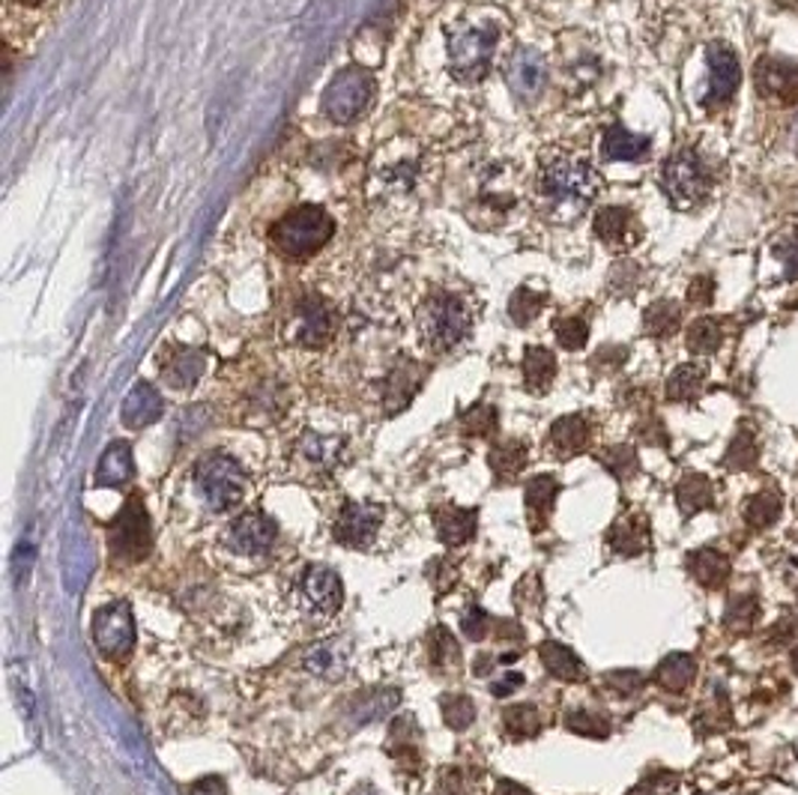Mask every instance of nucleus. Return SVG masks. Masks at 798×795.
Instances as JSON below:
<instances>
[{"label":"nucleus","mask_w":798,"mask_h":795,"mask_svg":"<svg viewBox=\"0 0 798 795\" xmlns=\"http://www.w3.org/2000/svg\"><path fill=\"white\" fill-rule=\"evenodd\" d=\"M439 712H443L446 727L455 729V733L470 729V724L476 721V703L467 694H443L439 697Z\"/></svg>","instance_id":"45"},{"label":"nucleus","mask_w":798,"mask_h":795,"mask_svg":"<svg viewBox=\"0 0 798 795\" xmlns=\"http://www.w3.org/2000/svg\"><path fill=\"white\" fill-rule=\"evenodd\" d=\"M625 356H629L625 348H601L596 353V359H592V365L596 369H619L625 362Z\"/></svg>","instance_id":"55"},{"label":"nucleus","mask_w":798,"mask_h":795,"mask_svg":"<svg viewBox=\"0 0 798 795\" xmlns=\"http://www.w3.org/2000/svg\"><path fill=\"white\" fill-rule=\"evenodd\" d=\"M679 320H682V308L673 300H658L643 312V329L653 338H670L679 329Z\"/></svg>","instance_id":"38"},{"label":"nucleus","mask_w":798,"mask_h":795,"mask_svg":"<svg viewBox=\"0 0 798 795\" xmlns=\"http://www.w3.org/2000/svg\"><path fill=\"white\" fill-rule=\"evenodd\" d=\"M756 90L763 100H772L777 105H793L798 102V67L787 60H775V57H763L753 72Z\"/></svg>","instance_id":"17"},{"label":"nucleus","mask_w":798,"mask_h":795,"mask_svg":"<svg viewBox=\"0 0 798 795\" xmlns=\"http://www.w3.org/2000/svg\"><path fill=\"white\" fill-rule=\"evenodd\" d=\"M336 236V219L324 207H296L270 227V243L287 260L315 258Z\"/></svg>","instance_id":"4"},{"label":"nucleus","mask_w":798,"mask_h":795,"mask_svg":"<svg viewBox=\"0 0 798 795\" xmlns=\"http://www.w3.org/2000/svg\"><path fill=\"white\" fill-rule=\"evenodd\" d=\"M649 147H653L649 138L634 135L625 126L613 124L605 129V138H601V156L608 162H641L649 153Z\"/></svg>","instance_id":"27"},{"label":"nucleus","mask_w":798,"mask_h":795,"mask_svg":"<svg viewBox=\"0 0 798 795\" xmlns=\"http://www.w3.org/2000/svg\"><path fill=\"white\" fill-rule=\"evenodd\" d=\"M605 685H608L610 691H617L619 697H631L646 685V676L637 670H613L605 676Z\"/></svg>","instance_id":"51"},{"label":"nucleus","mask_w":798,"mask_h":795,"mask_svg":"<svg viewBox=\"0 0 798 795\" xmlns=\"http://www.w3.org/2000/svg\"><path fill=\"white\" fill-rule=\"evenodd\" d=\"M427 662L443 676L461 670V646L446 626H434L427 634Z\"/></svg>","instance_id":"33"},{"label":"nucleus","mask_w":798,"mask_h":795,"mask_svg":"<svg viewBox=\"0 0 798 795\" xmlns=\"http://www.w3.org/2000/svg\"><path fill=\"white\" fill-rule=\"evenodd\" d=\"M598 460H601V467H605L610 476H617L619 482H625V479H631L634 472L641 470V460H637L634 446H608L601 455H598Z\"/></svg>","instance_id":"46"},{"label":"nucleus","mask_w":798,"mask_h":795,"mask_svg":"<svg viewBox=\"0 0 798 795\" xmlns=\"http://www.w3.org/2000/svg\"><path fill=\"white\" fill-rule=\"evenodd\" d=\"M165 413V401H162V395L150 386V383H136L132 386V393L126 395L124 401V410H120V419H124L126 428H132V431H141V428L153 425L159 422Z\"/></svg>","instance_id":"23"},{"label":"nucleus","mask_w":798,"mask_h":795,"mask_svg":"<svg viewBox=\"0 0 798 795\" xmlns=\"http://www.w3.org/2000/svg\"><path fill=\"white\" fill-rule=\"evenodd\" d=\"M344 440L338 437H320V434H305L300 440V458L308 460L315 470H332L341 458Z\"/></svg>","instance_id":"36"},{"label":"nucleus","mask_w":798,"mask_h":795,"mask_svg":"<svg viewBox=\"0 0 798 795\" xmlns=\"http://www.w3.org/2000/svg\"><path fill=\"white\" fill-rule=\"evenodd\" d=\"M508 87L520 100H536L548 84V60L532 45H517L503 60Z\"/></svg>","instance_id":"13"},{"label":"nucleus","mask_w":798,"mask_h":795,"mask_svg":"<svg viewBox=\"0 0 798 795\" xmlns=\"http://www.w3.org/2000/svg\"><path fill=\"white\" fill-rule=\"evenodd\" d=\"M712 503H715V491H712V482L706 476L688 472V476L679 479V484H676V505H679L682 515L691 517L697 512H706V508H712Z\"/></svg>","instance_id":"35"},{"label":"nucleus","mask_w":798,"mask_h":795,"mask_svg":"<svg viewBox=\"0 0 798 795\" xmlns=\"http://www.w3.org/2000/svg\"><path fill=\"white\" fill-rule=\"evenodd\" d=\"M553 336L560 341V348L563 350H584L586 341H589V324H586L584 317H577V314H568V317H556L553 320Z\"/></svg>","instance_id":"48"},{"label":"nucleus","mask_w":798,"mask_h":795,"mask_svg":"<svg viewBox=\"0 0 798 795\" xmlns=\"http://www.w3.org/2000/svg\"><path fill=\"white\" fill-rule=\"evenodd\" d=\"M153 536H150V517H146L144 500L129 496L120 515L114 517L108 527V550L114 560L120 562H141L150 553Z\"/></svg>","instance_id":"9"},{"label":"nucleus","mask_w":798,"mask_h":795,"mask_svg":"<svg viewBox=\"0 0 798 795\" xmlns=\"http://www.w3.org/2000/svg\"><path fill=\"white\" fill-rule=\"evenodd\" d=\"M338 329L336 308L320 296V293H303L293 300L284 320V338L293 348L320 350L327 348Z\"/></svg>","instance_id":"6"},{"label":"nucleus","mask_w":798,"mask_h":795,"mask_svg":"<svg viewBox=\"0 0 798 795\" xmlns=\"http://www.w3.org/2000/svg\"><path fill=\"white\" fill-rule=\"evenodd\" d=\"M93 643L102 658L120 664L136 650V622L126 601H114L96 610L93 617Z\"/></svg>","instance_id":"10"},{"label":"nucleus","mask_w":798,"mask_h":795,"mask_svg":"<svg viewBox=\"0 0 798 795\" xmlns=\"http://www.w3.org/2000/svg\"><path fill=\"white\" fill-rule=\"evenodd\" d=\"M601 191V177L589 165V159L574 156L568 150H544L539 159V177H536V195L544 203V210L560 222L577 219V213L596 201Z\"/></svg>","instance_id":"1"},{"label":"nucleus","mask_w":798,"mask_h":795,"mask_svg":"<svg viewBox=\"0 0 798 795\" xmlns=\"http://www.w3.org/2000/svg\"><path fill=\"white\" fill-rule=\"evenodd\" d=\"M724 341V326L715 317H700L694 324L688 326V350L694 356H708L715 353Z\"/></svg>","instance_id":"41"},{"label":"nucleus","mask_w":798,"mask_h":795,"mask_svg":"<svg viewBox=\"0 0 798 795\" xmlns=\"http://www.w3.org/2000/svg\"><path fill=\"white\" fill-rule=\"evenodd\" d=\"M608 545L619 557H641L643 550L649 548V524L637 515L622 517L610 527Z\"/></svg>","instance_id":"31"},{"label":"nucleus","mask_w":798,"mask_h":795,"mask_svg":"<svg viewBox=\"0 0 798 795\" xmlns=\"http://www.w3.org/2000/svg\"><path fill=\"white\" fill-rule=\"evenodd\" d=\"M592 227H596L598 239L608 248H613V252H629V248L641 243L643 236L634 213L622 210V207H605V210H598Z\"/></svg>","instance_id":"19"},{"label":"nucleus","mask_w":798,"mask_h":795,"mask_svg":"<svg viewBox=\"0 0 798 795\" xmlns=\"http://www.w3.org/2000/svg\"><path fill=\"white\" fill-rule=\"evenodd\" d=\"M548 305V293L536 291V288H517L508 300V317L515 326H529Z\"/></svg>","instance_id":"42"},{"label":"nucleus","mask_w":798,"mask_h":795,"mask_svg":"<svg viewBox=\"0 0 798 795\" xmlns=\"http://www.w3.org/2000/svg\"><path fill=\"white\" fill-rule=\"evenodd\" d=\"M491 626H494V619L488 617L479 605H470L467 610H463V617H461L463 634H467L470 640H476V643L491 634V631H488Z\"/></svg>","instance_id":"52"},{"label":"nucleus","mask_w":798,"mask_h":795,"mask_svg":"<svg viewBox=\"0 0 798 795\" xmlns=\"http://www.w3.org/2000/svg\"><path fill=\"white\" fill-rule=\"evenodd\" d=\"M488 464H491V472L500 484L515 482L520 472L527 470L529 464V446L524 440H503V443H494V448L488 452Z\"/></svg>","instance_id":"28"},{"label":"nucleus","mask_w":798,"mask_h":795,"mask_svg":"<svg viewBox=\"0 0 798 795\" xmlns=\"http://www.w3.org/2000/svg\"><path fill=\"white\" fill-rule=\"evenodd\" d=\"M565 727L572 729V733H577V736H586V739H608L610 736L608 717L596 715V712H586V709L568 712Z\"/></svg>","instance_id":"49"},{"label":"nucleus","mask_w":798,"mask_h":795,"mask_svg":"<svg viewBox=\"0 0 798 795\" xmlns=\"http://www.w3.org/2000/svg\"><path fill=\"white\" fill-rule=\"evenodd\" d=\"M556 493H560V482L541 472V476H532L527 482V491H524V505H527V521L532 533H541L544 524L551 521L553 503H556Z\"/></svg>","instance_id":"25"},{"label":"nucleus","mask_w":798,"mask_h":795,"mask_svg":"<svg viewBox=\"0 0 798 795\" xmlns=\"http://www.w3.org/2000/svg\"><path fill=\"white\" fill-rule=\"evenodd\" d=\"M422 156H419L413 147H404V150H398V153H383L377 159V165H374V179H377V186L386 191H392V195H407V191L416 189L419 183V174H422Z\"/></svg>","instance_id":"16"},{"label":"nucleus","mask_w":798,"mask_h":795,"mask_svg":"<svg viewBox=\"0 0 798 795\" xmlns=\"http://www.w3.org/2000/svg\"><path fill=\"white\" fill-rule=\"evenodd\" d=\"M703 383H706V371L700 369V365H679V369L667 377V398L676 404H685V401H694L703 389Z\"/></svg>","instance_id":"39"},{"label":"nucleus","mask_w":798,"mask_h":795,"mask_svg":"<svg viewBox=\"0 0 798 795\" xmlns=\"http://www.w3.org/2000/svg\"><path fill=\"white\" fill-rule=\"evenodd\" d=\"M437 795H472V778L463 769H443L437 778Z\"/></svg>","instance_id":"50"},{"label":"nucleus","mask_w":798,"mask_h":795,"mask_svg":"<svg viewBox=\"0 0 798 795\" xmlns=\"http://www.w3.org/2000/svg\"><path fill=\"white\" fill-rule=\"evenodd\" d=\"M793 670L798 673V646H796V650H793Z\"/></svg>","instance_id":"58"},{"label":"nucleus","mask_w":798,"mask_h":795,"mask_svg":"<svg viewBox=\"0 0 798 795\" xmlns=\"http://www.w3.org/2000/svg\"><path fill=\"white\" fill-rule=\"evenodd\" d=\"M437 538L446 548H461L476 536L479 527V512L476 508H458V505H439L431 512Z\"/></svg>","instance_id":"21"},{"label":"nucleus","mask_w":798,"mask_h":795,"mask_svg":"<svg viewBox=\"0 0 798 795\" xmlns=\"http://www.w3.org/2000/svg\"><path fill=\"white\" fill-rule=\"evenodd\" d=\"M416 326L422 344L431 353H449L470 336L472 308L463 303L461 293L437 288L419 305Z\"/></svg>","instance_id":"3"},{"label":"nucleus","mask_w":798,"mask_h":795,"mask_svg":"<svg viewBox=\"0 0 798 795\" xmlns=\"http://www.w3.org/2000/svg\"><path fill=\"white\" fill-rule=\"evenodd\" d=\"M661 179L670 203L676 210H685V213L697 210L712 191V174H708L706 162L691 147H682L667 159Z\"/></svg>","instance_id":"7"},{"label":"nucleus","mask_w":798,"mask_h":795,"mask_svg":"<svg viewBox=\"0 0 798 795\" xmlns=\"http://www.w3.org/2000/svg\"><path fill=\"white\" fill-rule=\"evenodd\" d=\"M427 377V369L425 365H419V362H401V365H395L392 374H389V381H386V393H383V404H386V413L395 416L404 410L407 404L413 401V395L422 389V383Z\"/></svg>","instance_id":"22"},{"label":"nucleus","mask_w":798,"mask_h":795,"mask_svg":"<svg viewBox=\"0 0 798 795\" xmlns=\"http://www.w3.org/2000/svg\"><path fill=\"white\" fill-rule=\"evenodd\" d=\"M756 460H760V446H756V437H753V431L742 428V431L732 437L730 446H727L724 464H727V470L742 472V470H751Z\"/></svg>","instance_id":"44"},{"label":"nucleus","mask_w":798,"mask_h":795,"mask_svg":"<svg viewBox=\"0 0 798 795\" xmlns=\"http://www.w3.org/2000/svg\"><path fill=\"white\" fill-rule=\"evenodd\" d=\"M203 371H207V356L201 350L171 348L168 359L162 362V381L171 389H191L203 377Z\"/></svg>","instance_id":"24"},{"label":"nucleus","mask_w":798,"mask_h":795,"mask_svg":"<svg viewBox=\"0 0 798 795\" xmlns=\"http://www.w3.org/2000/svg\"><path fill=\"white\" fill-rule=\"evenodd\" d=\"M589 443H592V425H589L586 416L580 413L556 419L551 425V431H548V452L560 460H568L574 458V455H580V452L589 448Z\"/></svg>","instance_id":"20"},{"label":"nucleus","mask_w":798,"mask_h":795,"mask_svg":"<svg viewBox=\"0 0 798 795\" xmlns=\"http://www.w3.org/2000/svg\"><path fill=\"white\" fill-rule=\"evenodd\" d=\"M772 252H775V258L787 269V279H798V234L781 236L775 246H772Z\"/></svg>","instance_id":"53"},{"label":"nucleus","mask_w":798,"mask_h":795,"mask_svg":"<svg viewBox=\"0 0 798 795\" xmlns=\"http://www.w3.org/2000/svg\"><path fill=\"white\" fill-rule=\"evenodd\" d=\"M503 729H506L508 739L524 741L536 739L541 733V715L536 706H508L503 709Z\"/></svg>","instance_id":"40"},{"label":"nucleus","mask_w":798,"mask_h":795,"mask_svg":"<svg viewBox=\"0 0 798 795\" xmlns=\"http://www.w3.org/2000/svg\"><path fill=\"white\" fill-rule=\"evenodd\" d=\"M712 300H715V281L708 279V276H700V279L691 281V288H688V303L706 308V305H712Z\"/></svg>","instance_id":"54"},{"label":"nucleus","mask_w":798,"mask_h":795,"mask_svg":"<svg viewBox=\"0 0 798 795\" xmlns=\"http://www.w3.org/2000/svg\"><path fill=\"white\" fill-rule=\"evenodd\" d=\"M556 381V356L548 348H527L524 353V386L527 393L544 395Z\"/></svg>","instance_id":"34"},{"label":"nucleus","mask_w":798,"mask_h":795,"mask_svg":"<svg viewBox=\"0 0 798 795\" xmlns=\"http://www.w3.org/2000/svg\"><path fill=\"white\" fill-rule=\"evenodd\" d=\"M694 676H697V662H694V655H688V652H673V655H667L658 667H655V682L661 685L664 691H670V694H682L691 688L694 682Z\"/></svg>","instance_id":"32"},{"label":"nucleus","mask_w":798,"mask_h":795,"mask_svg":"<svg viewBox=\"0 0 798 795\" xmlns=\"http://www.w3.org/2000/svg\"><path fill=\"white\" fill-rule=\"evenodd\" d=\"M524 685V676L520 673H508L506 679H500V682H491V694L494 697H512Z\"/></svg>","instance_id":"56"},{"label":"nucleus","mask_w":798,"mask_h":795,"mask_svg":"<svg viewBox=\"0 0 798 795\" xmlns=\"http://www.w3.org/2000/svg\"><path fill=\"white\" fill-rule=\"evenodd\" d=\"M461 434L467 437H496V431H500V413H496V407L491 404H472L467 413H461Z\"/></svg>","instance_id":"43"},{"label":"nucleus","mask_w":798,"mask_h":795,"mask_svg":"<svg viewBox=\"0 0 798 795\" xmlns=\"http://www.w3.org/2000/svg\"><path fill=\"white\" fill-rule=\"evenodd\" d=\"M446 51H449V72L451 79L461 84H476L482 81L503 43V19L488 15V12H467L458 15L446 27Z\"/></svg>","instance_id":"2"},{"label":"nucleus","mask_w":798,"mask_h":795,"mask_svg":"<svg viewBox=\"0 0 798 795\" xmlns=\"http://www.w3.org/2000/svg\"><path fill=\"white\" fill-rule=\"evenodd\" d=\"M300 589H303L305 601L320 613H338L341 610L344 586H341V577L327 565H308L300 577Z\"/></svg>","instance_id":"18"},{"label":"nucleus","mask_w":798,"mask_h":795,"mask_svg":"<svg viewBox=\"0 0 798 795\" xmlns=\"http://www.w3.org/2000/svg\"><path fill=\"white\" fill-rule=\"evenodd\" d=\"M520 207V177L512 165H491L479 177V189L472 198L470 213L496 215L503 219L506 213Z\"/></svg>","instance_id":"11"},{"label":"nucleus","mask_w":798,"mask_h":795,"mask_svg":"<svg viewBox=\"0 0 798 795\" xmlns=\"http://www.w3.org/2000/svg\"><path fill=\"white\" fill-rule=\"evenodd\" d=\"M539 655L541 664H544V670L551 673L553 679H560V682H584L586 679L584 662H580L568 646H563V643L544 640L539 646Z\"/></svg>","instance_id":"30"},{"label":"nucleus","mask_w":798,"mask_h":795,"mask_svg":"<svg viewBox=\"0 0 798 795\" xmlns=\"http://www.w3.org/2000/svg\"><path fill=\"white\" fill-rule=\"evenodd\" d=\"M191 479H195V488L203 496V503L210 505V512H219V515L236 508L246 493V472L231 455H222V452L203 455L195 464Z\"/></svg>","instance_id":"5"},{"label":"nucleus","mask_w":798,"mask_h":795,"mask_svg":"<svg viewBox=\"0 0 798 795\" xmlns=\"http://www.w3.org/2000/svg\"><path fill=\"white\" fill-rule=\"evenodd\" d=\"M374 93H377V84H374L372 72L365 67H348L327 84L320 108L332 124L348 126L368 112Z\"/></svg>","instance_id":"8"},{"label":"nucleus","mask_w":798,"mask_h":795,"mask_svg":"<svg viewBox=\"0 0 798 795\" xmlns=\"http://www.w3.org/2000/svg\"><path fill=\"white\" fill-rule=\"evenodd\" d=\"M688 574L706 586V589H718L724 581L730 577V560L715 548H700L688 553Z\"/></svg>","instance_id":"29"},{"label":"nucleus","mask_w":798,"mask_h":795,"mask_svg":"<svg viewBox=\"0 0 798 795\" xmlns=\"http://www.w3.org/2000/svg\"><path fill=\"white\" fill-rule=\"evenodd\" d=\"M708 60V93L703 105L706 108H720L732 100V93L739 90L742 81V67H739V57L730 45L712 43L706 51Z\"/></svg>","instance_id":"14"},{"label":"nucleus","mask_w":798,"mask_h":795,"mask_svg":"<svg viewBox=\"0 0 798 795\" xmlns=\"http://www.w3.org/2000/svg\"><path fill=\"white\" fill-rule=\"evenodd\" d=\"M22 3H24V7H39L43 0H22Z\"/></svg>","instance_id":"59"},{"label":"nucleus","mask_w":798,"mask_h":795,"mask_svg":"<svg viewBox=\"0 0 798 795\" xmlns=\"http://www.w3.org/2000/svg\"><path fill=\"white\" fill-rule=\"evenodd\" d=\"M784 512V500L775 491H760L753 493L751 500L744 503V524L751 529H768L775 527Z\"/></svg>","instance_id":"37"},{"label":"nucleus","mask_w":798,"mask_h":795,"mask_svg":"<svg viewBox=\"0 0 798 795\" xmlns=\"http://www.w3.org/2000/svg\"><path fill=\"white\" fill-rule=\"evenodd\" d=\"M383 524V505L374 503H344L332 524V536L338 545L353 550H365L377 538Z\"/></svg>","instance_id":"12"},{"label":"nucleus","mask_w":798,"mask_h":795,"mask_svg":"<svg viewBox=\"0 0 798 795\" xmlns=\"http://www.w3.org/2000/svg\"><path fill=\"white\" fill-rule=\"evenodd\" d=\"M760 619V601L756 595H736L727 610H724V626L730 631H748Z\"/></svg>","instance_id":"47"},{"label":"nucleus","mask_w":798,"mask_h":795,"mask_svg":"<svg viewBox=\"0 0 798 795\" xmlns=\"http://www.w3.org/2000/svg\"><path fill=\"white\" fill-rule=\"evenodd\" d=\"M132 476H136L132 448L124 440H117V443H112L102 452L99 467L93 472V482H96V488H124L126 482H132Z\"/></svg>","instance_id":"26"},{"label":"nucleus","mask_w":798,"mask_h":795,"mask_svg":"<svg viewBox=\"0 0 798 795\" xmlns=\"http://www.w3.org/2000/svg\"><path fill=\"white\" fill-rule=\"evenodd\" d=\"M494 795H532V793H529L527 786L515 784V781H500L494 790Z\"/></svg>","instance_id":"57"},{"label":"nucleus","mask_w":798,"mask_h":795,"mask_svg":"<svg viewBox=\"0 0 798 795\" xmlns=\"http://www.w3.org/2000/svg\"><path fill=\"white\" fill-rule=\"evenodd\" d=\"M275 538H279V527L263 512H246V515H239L227 527V545H231L234 553H243V557H263V553H270Z\"/></svg>","instance_id":"15"}]
</instances>
